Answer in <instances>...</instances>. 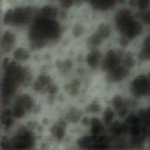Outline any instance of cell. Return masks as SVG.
<instances>
[{"label":"cell","mask_w":150,"mask_h":150,"mask_svg":"<svg viewBox=\"0 0 150 150\" xmlns=\"http://www.w3.org/2000/svg\"><path fill=\"white\" fill-rule=\"evenodd\" d=\"M64 30L62 25L57 21V18L44 16L41 13L28 25V41L32 48H44L48 44L58 42Z\"/></svg>","instance_id":"obj_1"},{"label":"cell","mask_w":150,"mask_h":150,"mask_svg":"<svg viewBox=\"0 0 150 150\" xmlns=\"http://www.w3.org/2000/svg\"><path fill=\"white\" fill-rule=\"evenodd\" d=\"M115 28L124 37L122 42H131L136 37H139L143 30V21L131 9H120L115 14Z\"/></svg>","instance_id":"obj_2"},{"label":"cell","mask_w":150,"mask_h":150,"mask_svg":"<svg viewBox=\"0 0 150 150\" xmlns=\"http://www.w3.org/2000/svg\"><path fill=\"white\" fill-rule=\"evenodd\" d=\"M34 18H35L34 9L30 6H16L4 14V23L13 28H21V27H28Z\"/></svg>","instance_id":"obj_3"},{"label":"cell","mask_w":150,"mask_h":150,"mask_svg":"<svg viewBox=\"0 0 150 150\" xmlns=\"http://www.w3.org/2000/svg\"><path fill=\"white\" fill-rule=\"evenodd\" d=\"M28 78H30V72L21 65V62H16L14 58H13V62H4V76H2V80L21 87V85L27 83Z\"/></svg>","instance_id":"obj_4"},{"label":"cell","mask_w":150,"mask_h":150,"mask_svg":"<svg viewBox=\"0 0 150 150\" xmlns=\"http://www.w3.org/2000/svg\"><path fill=\"white\" fill-rule=\"evenodd\" d=\"M9 148H16V150H27V148H34L35 146V134L30 127H20L14 131V134L11 136L9 143H4Z\"/></svg>","instance_id":"obj_5"},{"label":"cell","mask_w":150,"mask_h":150,"mask_svg":"<svg viewBox=\"0 0 150 150\" xmlns=\"http://www.w3.org/2000/svg\"><path fill=\"white\" fill-rule=\"evenodd\" d=\"M34 108H35V101H34V97L28 96V94H20V96H16V97L11 101V104H9L7 110H9L11 115L18 120V118L27 117L30 111H34Z\"/></svg>","instance_id":"obj_6"},{"label":"cell","mask_w":150,"mask_h":150,"mask_svg":"<svg viewBox=\"0 0 150 150\" xmlns=\"http://www.w3.org/2000/svg\"><path fill=\"white\" fill-rule=\"evenodd\" d=\"M129 92L134 99H146L150 97V72L136 74L131 80Z\"/></svg>","instance_id":"obj_7"},{"label":"cell","mask_w":150,"mask_h":150,"mask_svg":"<svg viewBox=\"0 0 150 150\" xmlns=\"http://www.w3.org/2000/svg\"><path fill=\"white\" fill-rule=\"evenodd\" d=\"M132 65H134V60H132V57H131V55H125V62H124L122 65H118L117 69H113V71L106 72L108 83H122V81H124V80L129 76V72H131Z\"/></svg>","instance_id":"obj_8"},{"label":"cell","mask_w":150,"mask_h":150,"mask_svg":"<svg viewBox=\"0 0 150 150\" xmlns=\"http://www.w3.org/2000/svg\"><path fill=\"white\" fill-rule=\"evenodd\" d=\"M125 62V53L122 50H110L104 57H103V71L110 72L113 69H117L118 65H122Z\"/></svg>","instance_id":"obj_9"},{"label":"cell","mask_w":150,"mask_h":150,"mask_svg":"<svg viewBox=\"0 0 150 150\" xmlns=\"http://www.w3.org/2000/svg\"><path fill=\"white\" fill-rule=\"evenodd\" d=\"M146 138H150V129H148L146 125L139 124V125H134V127H131V129H129V139H131V143H132V145L139 146V145H143V143H145V139H146Z\"/></svg>","instance_id":"obj_10"},{"label":"cell","mask_w":150,"mask_h":150,"mask_svg":"<svg viewBox=\"0 0 150 150\" xmlns=\"http://www.w3.org/2000/svg\"><path fill=\"white\" fill-rule=\"evenodd\" d=\"M110 34H111V30H110L108 25H99V27L90 34V37H88V44H90L92 48H99V46L110 37Z\"/></svg>","instance_id":"obj_11"},{"label":"cell","mask_w":150,"mask_h":150,"mask_svg":"<svg viewBox=\"0 0 150 150\" xmlns=\"http://www.w3.org/2000/svg\"><path fill=\"white\" fill-rule=\"evenodd\" d=\"M50 136H51V139H55L57 143L64 141L65 136H67V120H57V122L51 125V129H50Z\"/></svg>","instance_id":"obj_12"},{"label":"cell","mask_w":150,"mask_h":150,"mask_svg":"<svg viewBox=\"0 0 150 150\" xmlns=\"http://www.w3.org/2000/svg\"><path fill=\"white\" fill-rule=\"evenodd\" d=\"M111 108L117 111V115H118V117L125 118V117L129 115L131 103H129L125 97H120V96H117V97H113V99H111Z\"/></svg>","instance_id":"obj_13"},{"label":"cell","mask_w":150,"mask_h":150,"mask_svg":"<svg viewBox=\"0 0 150 150\" xmlns=\"http://www.w3.org/2000/svg\"><path fill=\"white\" fill-rule=\"evenodd\" d=\"M18 85L11 83V81H6L2 80V103L4 104H11V101L16 97V92H18Z\"/></svg>","instance_id":"obj_14"},{"label":"cell","mask_w":150,"mask_h":150,"mask_svg":"<svg viewBox=\"0 0 150 150\" xmlns=\"http://www.w3.org/2000/svg\"><path fill=\"white\" fill-rule=\"evenodd\" d=\"M53 87V81L51 78L48 76V74H39V76H35L34 80V88L39 92V94H48Z\"/></svg>","instance_id":"obj_15"},{"label":"cell","mask_w":150,"mask_h":150,"mask_svg":"<svg viewBox=\"0 0 150 150\" xmlns=\"http://www.w3.org/2000/svg\"><path fill=\"white\" fill-rule=\"evenodd\" d=\"M103 57L104 55H101V51L97 50V48H92L88 53H87V57H85V62H87V67L88 69H97V67H101L103 65Z\"/></svg>","instance_id":"obj_16"},{"label":"cell","mask_w":150,"mask_h":150,"mask_svg":"<svg viewBox=\"0 0 150 150\" xmlns=\"http://www.w3.org/2000/svg\"><path fill=\"white\" fill-rule=\"evenodd\" d=\"M14 44H16V35L13 32H4L2 39H0V48L4 53H11L14 51Z\"/></svg>","instance_id":"obj_17"},{"label":"cell","mask_w":150,"mask_h":150,"mask_svg":"<svg viewBox=\"0 0 150 150\" xmlns=\"http://www.w3.org/2000/svg\"><path fill=\"white\" fill-rule=\"evenodd\" d=\"M88 2L97 13H108L117 6V0H88Z\"/></svg>","instance_id":"obj_18"},{"label":"cell","mask_w":150,"mask_h":150,"mask_svg":"<svg viewBox=\"0 0 150 150\" xmlns=\"http://www.w3.org/2000/svg\"><path fill=\"white\" fill-rule=\"evenodd\" d=\"M90 134L92 136H101L106 132V122L103 118H92L90 120Z\"/></svg>","instance_id":"obj_19"},{"label":"cell","mask_w":150,"mask_h":150,"mask_svg":"<svg viewBox=\"0 0 150 150\" xmlns=\"http://www.w3.org/2000/svg\"><path fill=\"white\" fill-rule=\"evenodd\" d=\"M138 58L143 60V62H148L150 60V35L143 39L139 50H138Z\"/></svg>","instance_id":"obj_20"},{"label":"cell","mask_w":150,"mask_h":150,"mask_svg":"<svg viewBox=\"0 0 150 150\" xmlns=\"http://www.w3.org/2000/svg\"><path fill=\"white\" fill-rule=\"evenodd\" d=\"M94 141H96V138L92 134H87L78 139V146L80 148H94Z\"/></svg>","instance_id":"obj_21"},{"label":"cell","mask_w":150,"mask_h":150,"mask_svg":"<svg viewBox=\"0 0 150 150\" xmlns=\"http://www.w3.org/2000/svg\"><path fill=\"white\" fill-rule=\"evenodd\" d=\"M28 57H30V53L27 50H23V48H18V50L13 51V58L16 62H25V60H28Z\"/></svg>","instance_id":"obj_22"},{"label":"cell","mask_w":150,"mask_h":150,"mask_svg":"<svg viewBox=\"0 0 150 150\" xmlns=\"http://www.w3.org/2000/svg\"><path fill=\"white\" fill-rule=\"evenodd\" d=\"M16 118L11 115V111L9 110H6L4 113H2V125H4V129H9L11 125H13V122H14Z\"/></svg>","instance_id":"obj_23"},{"label":"cell","mask_w":150,"mask_h":150,"mask_svg":"<svg viewBox=\"0 0 150 150\" xmlns=\"http://www.w3.org/2000/svg\"><path fill=\"white\" fill-rule=\"evenodd\" d=\"M115 117H117V111H115L113 108H108V110L103 113V120L106 122V125L113 124V122H115Z\"/></svg>","instance_id":"obj_24"},{"label":"cell","mask_w":150,"mask_h":150,"mask_svg":"<svg viewBox=\"0 0 150 150\" xmlns=\"http://www.w3.org/2000/svg\"><path fill=\"white\" fill-rule=\"evenodd\" d=\"M139 118H141V124L150 129V108L141 110V111H139Z\"/></svg>","instance_id":"obj_25"},{"label":"cell","mask_w":150,"mask_h":150,"mask_svg":"<svg viewBox=\"0 0 150 150\" xmlns=\"http://www.w3.org/2000/svg\"><path fill=\"white\" fill-rule=\"evenodd\" d=\"M132 6H134V9H138L141 13L150 7V0H132Z\"/></svg>","instance_id":"obj_26"},{"label":"cell","mask_w":150,"mask_h":150,"mask_svg":"<svg viewBox=\"0 0 150 150\" xmlns=\"http://www.w3.org/2000/svg\"><path fill=\"white\" fill-rule=\"evenodd\" d=\"M41 14H44V16H51V18H57L58 9L53 7V6H44V7L41 9Z\"/></svg>","instance_id":"obj_27"},{"label":"cell","mask_w":150,"mask_h":150,"mask_svg":"<svg viewBox=\"0 0 150 150\" xmlns=\"http://www.w3.org/2000/svg\"><path fill=\"white\" fill-rule=\"evenodd\" d=\"M78 120H80V111H76V110H71V111L67 113V122L74 124V122H78Z\"/></svg>","instance_id":"obj_28"},{"label":"cell","mask_w":150,"mask_h":150,"mask_svg":"<svg viewBox=\"0 0 150 150\" xmlns=\"http://www.w3.org/2000/svg\"><path fill=\"white\" fill-rule=\"evenodd\" d=\"M139 20L143 21V25H150V7L139 13Z\"/></svg>","instance_id":"obj_29"},{"label":"cell","mask_w":150,"mask_h":150,"mask_svg":"<svg viewBox=\"0 0 150 150\" xmlns=\"http://www.w3.org/2000/svg\"><path fill=\"white\" fill-rule=\"evenodd\" d=\"M74 2H76V0H60V6L62 7H71Z\"/></svg>","instance_id":"obj_30"}]
</instances>
